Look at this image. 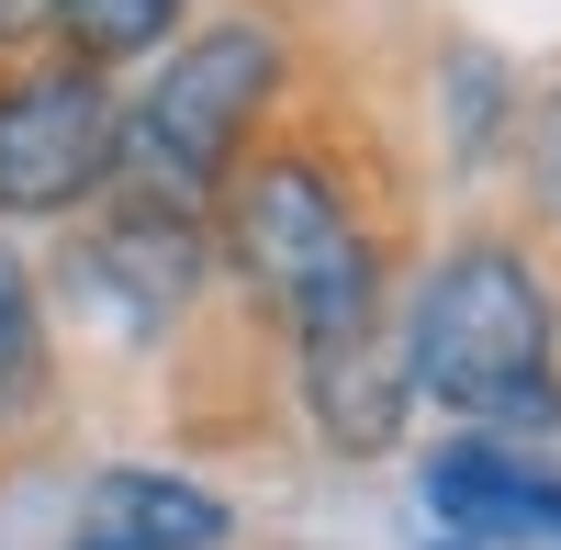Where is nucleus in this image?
Listing matches in <instances>:
<instances>
[{"label": "nucleus", "instance_id": "13", "mask_svg": "<svg viewBox=\"0 0 561 550\" xmlns=\"http://www.w3.org/2000/svg\"><path fill=\"white\" fill-rule=\"evenodd\" d=\"M449 550H460V539H449Z\"/></svg>", "mask_w": 561, "mask_h": 550}, {"label": "nucleus", "instance_id": "5", "mask_svg": "<svg viewBox=\"0 0 561 550\" xmlns=\"http://www.w3.org/2000/svg\"><path fill=\"white\" fill-rule=\"evenodd\" d=\"M415 337H404V314L393 293L359 314V326L337 337H314L304 348V416L325 449H348V461H382V449H404V416H415Z\"/></svg>", "mask_w": 561, "mask_h": 550}, {"label": "nucleus", "instance_id": "11", "mask_svg": "<svg viewBox=\"0 0 561 550\" xmlns=\"http://www.w3.org/2000/svg\"><path fill=\"white\" fill-rule=\"evenodd\" d=\"M528 180H539V214L561 225V79L539 90V124H528Z\"/></svg>", "mask_w": 561, "mask_h": 550}, {"label": "nucleus", "instance_id": "4", "mask_svg": "<svg viewBox=\"0 0 561 550\" xmlns=\"http://www.w3.org/2000/svg\"><path fill=\"white\" fill-rule=\"evenodd\" d=\"M124 169V113L90 68H45L0 90V214H68Z\"/></svg>", "mask_w": 561, "mask_h": 550}, {"label": "nucleus", "instance_id": "12", "mask_svg": "<svg viewBox=\"0 0 561 550\" xmlns=\"http://www.w3.org/2000/svg\"><path fill=\"white\" fill-rule=\"evenodd\" d=\"M45 12H57V0H0V45H23V34H34Z\"/></svg>", "mask_w": 561, "mask_h": 550}, {"label": "nucleus", "instance_id": "8", "mask_svg": "<svg viewBox=\"0 0 561 550\" xmlns=\"http://www.w3.org/2000/svg\"><path fill=\"white\" fill-rule=\"evenodd\" d=\"M225 539H237L225 494L180 472H102L68 517V550H225Z\"/></svg>", "mask_w": 561, "mask_h": 550}, {"label": "nucleus", "instance_id": "2", "mask_svg": "<svg viewBox=\"0 0 561 550\" xmlns=\"http://www.w3.org/2000/svg\"><path fill=\"white\" fill-rule=\"evenodd\" d=\"M225 248H237L248 293L293 326L304 348L359 326L370 303H382V259H370L359 214L337 203V180L314 158H259L237 192H225Z\"/></svg>", "mask_w": 561, "mask_h": 550}, {"label": "nucleus", "instance_id": "1", "mask_svg": "<svg viewBox=\"0 0 561 550\" xmlns=\"http://www.w3.org/2000/svg\"><path fill=\"white\" fill-rule=\"evenodd\" d=\"M415 393L472 416V438H517L561 416V359H550V293L517 248H449L404 303Z\"/></svg>", "mask_w": 561, "mask_h": 550}, {"label": "nucleus", "instance_id": "10", "mask_svg": "<svg viewBox=\"0 0 561 550\" xmlns=\"http://www.w3.org/2000/svg\"><path fill=\"white\" fill-rule=\"evenodd\" d=\"M57 23L90 68H113V57H147V45H169L180 23V0H57Z\"/></svg>", "mask_w": 561, "mask_h": 550}, {"label": "nucleus", "instance_id": "3", "mask_svg": "<svg viewBox=\"0 0 561 550\" xmlns=\"http://www.w3.org/2000/svg\"><path fill=\"white\" fill-rule=\"evenodd\" d=\"M270 79H280L270 23H214V34H192V45L147 79V102L124 113V180H135V192H158V203H192V214H203V192L225 180V158L248 147Z\"/></svg>", "mask_w": 561, "mask_h": 550}, {"label": "nucleus", "instance_id": "7", "mask_svg": "<svg viewBox=\"0 0 561 550\" xmlns=\"http://www.w3.org/2000/svg\"><path fill=\"white\" fill-rule=\"evenodd\" d=\"M427 506L460 550H561V483L539 461H517L505 438H449L427 449Z\"/></svg>", "mask_w": 561, "mask_h": 550}, {"label": "nucleus", "instance_id": "9", "mask_svg": "<svg viewBox=\"0 0 561 550\" xmlns=\"http://www.w3.org/2000/svg\"><path fill=\"white\" fill-rule=\"evenodd\" d=\"M45 393V314H34V270L0 248V427L34 416Z\"/></svg>", "mask_w": 561, "mask_h": 550}, {"label": "nucleus", "instance_id": "6", "mask_svg": "<svg viewBox=\"0 0 561 550\" xmlns=\"http://www.w3.org/2000/svg\"><path fill=\"white\" fill-rule=\"evenodd\" d=\"M79 282L102 293L124 326H158V314H180L192 282H203V214L124 180V203L90 225V248H79Z\"/></svg>", "mask_w": 561, "mask_h": 550}]
</instances>
